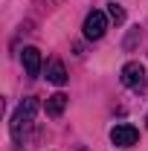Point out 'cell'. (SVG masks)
<instances>
[{
  "instance_id": "277c9868",
  "label": "cell",
  "mask_w": 148,
  "mask_h": 151,
  "mask_svg": "<svg viewBox=\"0 0 148 151\" xmlns=\"http://www.w3.org/2000/svg\"><path fill=\"white\" fill-rule=\"evenodd\" d=\"M137 139H139V131H137L134 125H116L111 131V142L113 145H122V148L137 145Z\"/></svg>"
},
{
  "instance_id": "3957f363",
  "label": "cell",
  "mask_w": 148,
  "mask_h": 151,
  "mask_svg": "<svg viewBox=\"0 0 148 151\" xmlns=\"http://www.w3.org/2000/svg\"><path fill=\"white\" fill-rule=\"evenodd\" d=\"M105 29H108V18H105V12L93 9L90 15L84 18V38H90V41H99V38L105 35Z\"/></svg>"
},
{
  "instance_id": "52a82bcc",
  "label": "cell",
  "mask_w": 148,
  "mask_h": 151,
  "mask_svg": "<svg viewBox=\"0 0 148 151\" xmlns=\"http://www.w3.org/2000/svg\"><path fill=\"white\" fill-rule=\"evenodd\" d=\"M47 78H50L52 84H64V81H67V70H64V64H61L58 58H52V61L47 64Z\"/></svg>"
},
{
  "instance_id": "5b68a950",
  "label": "cell",
  "mask_w": 148,
  "mask_h": 151,
  "mask_svg": "<svg viewBox=\"0 0 148 151\" xmlns=\"http://www.w3.org/2000/svg\"><path fill=\"white\" fill-rule=\"evenodd\" d=\"M20 61H23V67H26V76H41V52H38L35 47H26L23 52H20Z\"/></svg>"
},
{
  "instance_id": "8992f818",
  "label": "cell",
  "mask_w": 148,
  "mask_h": 151,
  "mask_svg": "<svg viewBox=\"0 0 148 151\" xmlns=\"http://www.w3.org/2000/svg\"><path fill=\"white\" fill-rule=\"evenodd\" d=\"M64 108H67V96L64 93H52L50 99H47V116L58 119V116L64 113Z\"/></svg>"
},
{
  "instance_id": "ba28073f",
  "label": "cell",
  "mask_w": 148,
  "mask_h": 151,
  "mask_svg": "<svg viewBox=\"0 0 148 151\" xmlns=\"http://www.w3.org/2000/svg\"><path fill=\"white\" fill-rule=\"evenodd\" d=\"M108 15H111V20H116V23H122V20H125V12H122L116 3H111V6H108Z\"/></svg>"
},
{
  "instance_id": "7a4b0ae2",
  "label": "cell",
  "mask_w": 148,
  "mask_h": 151,
  "mask_svg": "<svg viewBox=\"0 0 148 151\" xmlns=\"http://www.w3.org/2000/svg\"><path fill=\"white\" fill-rule=\"evenodd\" d=\"M122 84L125 87H131V90H145L148 78H145V67L139 64V61H128L125 67H122Z\"/></svg>"
},
{
  "instance_id": "6da1fadb",
  "label": "cell",
  "mask_w": 148,
  "mask_h": 151,
  "mask_svg": "<svg viewBox=\"0 0 148 151\" xmlns=\"http://www.w3.org/2000/svg\"><path fill=\"white\" fill-rule=\"evenodd\" d=\"M35 111H38V99H23V102L18 105V111H15V116H12V137H15V142L23 139V131L32 125Z\"/></svg>"
}]
</instances>
